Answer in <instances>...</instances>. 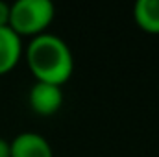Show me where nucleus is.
I'll list each match as a JSON object with an SVG mask.
<instances>
[{
    "instance_id": "2",
    "label": "nucleus",
    "mask_w": 159,
    "mask_h": 157,
    "mask_svg": "<svg viewBox=\"0 0 159 157\" xmlns=\"http://www.w3.org/2000/svg\"><path fill=\"white\" fill-rule=\"evenodd\" d=\"M56 7L50 0H17L11 4L9 28L19 35H39L54 20Z\"/></svg>"
},
{
    "instance_id": "5",
    "label": "nucleus",
    "mask_w": 159,
    "mask_h": 157,
    "mask_svg": "<svg viewBox=\"0 0 159 157\" xmlns=\"http://www.w3.org/2000/svg\"><path fill=\"white\" fill-rule=\"evenodd\" d=\"M20 56H22L20 37L9 26H2L0 28V76L15 69Z\"/></svg>"
},
{
    "instance_id": "7",
    "label": "nucleus",
    "mask_w": 159,
    "mask_h": 157,
    "mask_svg": "<svg viewBox=\"0 0 159 157\" xmlns=\"http://www.w3.org/2000/svg\"><path fill=\"white\" fill-rule=\"evenodd\" d=\"M9 11H11V4L0 0V28L9 26Z\"/></svg>"
},
{
    "instance_id": "4",
    "label": "nucleus",
    "mask_w": 159,
    "mask_h": 157,
    "mask_svg": "<svg viewBox=\"0 0 159 157\" xmlns=\"http://www.w3.org/2000/svg\"><path fill=\"white\" fill-rule=\"evenodd\" d=\"M9 157H54L50 142L34 131L19 133L13 141H9Z\"/></svg>"
},
{
    "instance_id": "8",
    "label": "nucleus",
    "mask_w": 159,
    "mask_h": 157,
    "mask_svg": "<svg viewBox=\"0 0 159 157\" xmlns=\"http://www.w3.org/2000/svg\"><path fill=\"white\" fill-rule=\"evenodd\" d=\"M9 141H6L4 137H0V157H9Z\"/></svg>"
},
{
    "instance_id": "1",
    "label": "nucleus",
    "mask_w": 159,
    "mask_h": 157,
    "mask_svg": "<svg viewBox=\"0 0 159 157\" xmlns=\"http://www.w3.org/2000/svg\"><path fill=\"white\" fill-rule=\"evenodd\" d=\"M26 63L37 81L63 85L72 76L74 59L69 44L54 34H39L26 46Z\"/></svg>"
},
{
    "instance_id": "3",
    "label": "nucleus",
    "mask_w": 159,
    "mask_h": 157,
    "mask_svg": "<svg viewBox=\"0 0 159 157\" xmlns=\"http://www.w3.org/2000/svg\"><path fill=\"white\" fill-rule=\"evenodd\" d=\"M28 104L37 115H54L63 104V89L54 83L35 81L28 92Z\"/></svg>"
},
{
    "instance_id": "6",
    "label": "nucleus",
    "mask_w": 159,
    "mask_h": 157,
    "mask_svg": "<svg viewBox=\"0 0 159 157\" xmlns=\"http://www.w3.org/2000/svg\"><path fill=\"white\" fill-rule=\"evenodd\" d=\"M133 19L146 34H159V0H137Z\"/></svg>"
}]
</instances>
